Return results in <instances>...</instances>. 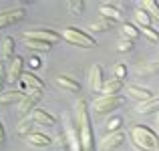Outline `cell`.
Here are the masks:
<instances>
[{
  "mask_svg": "<svg viewBox=\"0 0 159 151\" xmlns=\"http://www.w3.org/2000/svg\"><path fill=\"white\" fill-rule=\"evenodd\" d=\"M127 137L137 151H159V135L147 125H131Z\"/></svg>",
  "mask_w": 159,
  "mask_h": 151,
  "instance_id": "obj_1",
  "label": "cell"
},
{
  "mask_svg": "<svg viewBox=\"0 0 159 151\" xmlns=\"http://www.w3.org/2000/svg\"><path fill=\"white\" fill-rule=\"evenodd\" d=\"M75 111H77V127L79 135H81L83 151H95L93 145V125H91V115H89V105L85 99H79L75 103Z\"/></svg>",
  "mask_w": 159,
  "mask_h": 151,
  "instance_id": "obj_2",
  "label": "cell"
},
{
  "mask_svg": "<svg viewBox=\"0 0 159 151\" xmlns=\"http://www.w3.org/2000/svg\"><path fill=\"white\" fill-rule=\"evenodd\" d=\"M62 39H65L66 43H70L73 47H81V48L97 47V40L93 39V34H89V32L81 30V28H77V26H66L65 30H62Z\"/></svg>",
  "mask_w": 159,
  "mask_h": 151,
  "instance_id": "obj_3",
  "label": "cell"
},
{
  "mask_svg": "<svg viewBox=\"0 0 159 151\" xmlns=\"http://www.w3.org/2000/svg\"><path fill=\"white\" fill-rule=\"evenodd\" d=\"M121 105H123V97H121V95H113V97L101 95V97H97L93 101L91 109H93V113H97V115H109V113L117 111Z\"/></svg>",
  "mask_w": 159,
  "mask_h": 151,
  "instance_id": "obj_4",
  "label": "cell"
},
{
  "mask_svg": "<svg viewBox=\"0 0 159 151\" xmlns=\"http://www.w3.org/2000/svg\"><path fill=\"white\" fill-rule=\"evenodd\" d=\"M24 39H30V40H40V43H47V44H52L61 39L57 30H51V28H36V30H28L24 32Z\"/></svg>",
  "mask_w": 159,
  "mask_h": 151,
  "instance_id": "obj_5",
  "label": "cell"
},
{
  "mask_svg": "<svg viewBox=\"0 0 159 151\" xmlns=\"http://www.w3.org/2000/svg\"><path fill=\"white\" fill-rule=\"evenodd\" d=\"M40 99H43L40 91H28V93L22 97V101L18 103V113H20L22 117H28L32 111H34L36 105L40 103Z\"/></svg>",
  "mask_w": 159,
  "mask_h": 151,
  "instance_id": "obj_6",
  "label": "cell"
},
{
  "mask_svg": "<svg viewBox=\"0 0 159 151\" xmlns=\"http://www.w3.org/2000/svg\"><path fill=\"white\" fill-rule=\"evenodd\" d=\"M22 18H24V8L22 6H16V8H10V10L0 12V30L20 22Z\"/></svg>",
  "mask_w": 159,
  "mask_h": 151,
  "instance_id": "obj_7",
  "label": "cell"
},
{
  "mask_svg": "<svg viewBox=\"0 0 159 151\" xmlns=\"http://www.w3.org/2000/svg\"><path fill=\"white\" fill-rule=\"evenodd\" d=\"M125 139H127V135H125L123 131H117V133H109L101 139V143H99V147L101 151H115L119 149L121 145L125 143Z\"/></svg>",
  "mask_w": 159,
  "mask_h": 151,
  "instance_id": "obj_8",
  "label": "cell"
},
{
  "mask_svg": "<svg viewBox=\"0 0 159 151\" xmlns=\"http://www.w3.org/2000/svg\"><path fill=\"white\" fill-rule=\"evenodd\" d=\"M22 75H24V58L16 54L10 61V65H8V81L18 83V81H22Z\"/></svg>",
  "mask_w": 159,
  "mask_h": 151,
  "instance_id": "obj_9",
  "label": "cell"
},
{
  "mask_svg": "<svg viewBox=\"0 0 159 151\" xmlns=\"http://www.w3.org/2000/svg\"><path fill=\"white\" fill-rule=\"evenodd\" d=\"M89 83L93 87V91H101L103 93V87H105V73H103V66L101 65H93L89 71Z\"/></svg>",
  "mask_w": 159,
  "mask_h": 151,
  "instance_id": "obj_10",
  "label": "cell"
},
{
  "mask_svg": "<svg viewBox=\"0 0 159 151\" xmlns=\"http://www.w3.org/2000/svg\"><path fill=\"white\" fill-rule=\"evenodd\" d=\"M14 48H16V40L12 39V36H4L2 43H0V61L2 62H10L12 58L16 57Z\"/></svg>",
  "mask_w": 159,
  "mask_h": 151,
  "instance_id": "obj_11",
  "label": "cell"
},
{
  "mask_svg": "<svg viewBox=\"0 0 159 151\" xmlns=\"http://www.w3.org/2000/svg\"><path fill=\"white\" fill-rule=\"evenodd\" d=\"M127 95H129L131 99L139 101V103L153 99V91L147 89V87H141V85H129V87H127Z\"/></svg>",
  "mask_w": 159,
  "mask_h": 151,
  "instance_id": "obj_12",
  "label": "cell"
},
{
  "mask_svg": "<svg viewBox=\"0 0 159 151\" xmlns=\"http://www.w3.org/2000/svg\"><path fill=\"white\" fill-rule=\"evenodd\" d=\"M57 85L61 87V89H65L66 93H79V91H81V83H79L77 79L69 77V75H58Z\"/></svg>",
  "mask_w": 159,
  "mask_h": 151,
  "instance_id": "obj_13",
  "label": "cell"
},
{
  "mask_svg": "<svg viewBox=\"0 0 159 151\" xmlns=\"http://www.w3.org/2000/svg\"><path fill=\"white\" fill-rule=\"evenodd\" d=\"M20 85L26 87L28 91H40V93H43V89H44V83L40 81V79L36 77L34 73H24V75H22V81H20Z\"/></svg>",
  "mask_w": 159,
  "mask_h": 151,
  "instance_id": "obj_14",
  "label": "cell"
},
{
  "mask_svg": "<svg viewBox=\"0 0 159 151\" xmlns=\"http://www.w3.org/2000/svg\"><path fill=\"white\" fill-rule=\"evenodd\" d=\"M30 117L34 119L36 125H43V127L44 125H47V127H52V125L57 123V119H54L48 111H44V109H34V111L30 113Z\"/></svg>",
  "mask_w": 159,
  "mask_h": 151,
  "instance_id": "obj_15",
  "label": "cell"
},
{
  "mask_svg": "<svg viewBox=\"0 0 159 151\" xmlns=\"http://www.w3.org/2000/svg\"><path fill=\"white\" fill-rule=\"evenodd\" d=\"M26 141L32 145V147H39V149H44V147H48V145L52 143V139L48 135H44V133H36V131H32L30 135L26 137Z\"/></svg>",
  "mask_w": 159,
  "mask_h": 151,
  "instance_id": "obj_16",
  "label": "cell"
},
{
  "mask_svg": "<svg viewBox=\"0 0 159 151\" xmlns=\"http://www.w3.org/2000/svg\"><path fill=\"white\" fill-rule=\"evenodd\" d=\"M139 115H151V113H159V97H153V99H149V101H143V103H139L137 105V109H135Z\"/></svg>",
  "mask_w": 159,
  "mask_h": 151,
  "instance_id": "obj_17",
  "label": "cell"
},
{
  "mask_svg": "<svg viewBox=\"0 0 159 151\" xmlns=\"http://www.w3.org/2000/svg\"><path fill=\"white\" fill-rule=\"evenodd\" d=\"M99 14H101V18L115 20V22H119V18H121V10L117 6H113V4H103L99 8Z\"/></svg>",
  "mask_w": 159,
  "mask_h": 151,
  "instance_id": "obj_18",
  "label": "cell"
},
{
  "mask_svg": "<svg viewBox=\"0 0 159 151\" xmlns=\"http://www.w3.org/2000/svg\"><path fill=\"white\" fill-rule=\"evenodd\" d=\"M34 119H32L30 115L28 117H22V119L18 121V125H16V131H18V135H24V137H28L32 133V127H34Z\"/></svg>",
  "mask_w": 159,
  "mask_h": 151,
  "instance_id": "obj_19",
  "label": "cell"
},
{
  "mask_svg": "<svg viewBox=\"0 0 159 151\" xmlns=\"http://www.w3.org/2000/svg\"><path fill=\"white\" fill-rule=\"evenodd\" d=\"M125 87V81H119V79H111V81L105 83V87H103V95H107V97H113V95H117L121 89Z\"/></svg>",
  "mask_w": 159,
  "mask_h": 151,
  "instance_id": "obj_20",
  "label": "cell"
},
{
  "mask_svg": "<svg viewBox=\"0 0 159 151\" xmlns=\"http://www.w3.org/2000/svg\"><path fill=\"white\" fill-rule=\"evenodd\" d=\"M135 26H139V28L151 26V16H149V12L143 10L141 6H137V10H135Z\"/></svg>",
  "mask_w": 159,
  "mask_h": 151,
  "instance_id": "obj_21",
  "label": "cell"
},
{
  "mask_svg": "<svg viewBox=\"0 0 159 151\" xmlns=\"http://www.w3.org/2000/svg\"><path fill=\"white\" fill-rule=\"evenodd\" d=\"M24 97L22 91H6L0 93V105H10V103H20Z\"/></svg>",
  "mask_w": 159,
  "mask_h": 151,
  "instance_id": "obj_22",
  "label": "cell"
},
{
  "mask_svg": "<svg viewBox=\"0 0 159 151\" xmlns=\"http://www.w3.org/2000/svg\"><path fill=\"white\" fill-rule=\"evenodd\" d=\"M121 39H127V40H135L137 36L141 34V30L135 26V24H129V22H125V24H121Z\"/></svg>",
  "mask_w": 159,
  "mask_h": 151,
  "instance_id": "obj_23",
  "label": "cell"
},
{
  "mask_svg": "<svg viewBox=\"0 0 159 151\" xmlns=\"http://www.w3.org/2000/svg\"><path fill=\"white\" fill-rule=\"evenodd\" d=\"M119 22H115V20H107V18H101L97 20V22H91V30L93 32H105V30H111V28H115Z\"/></svg>",
  "mask_w": 159,
  "mask_h": 151,
  "instance_id": "obj_24",
  "label": "cell"
},
{
  "mask_svg": "<svg viewBox=\"0 0 159 151\" xmlns=\"http://www.w3.org/2000/svg\"><path fill=\"white\" fill-rule=\"evenodd\" d=\"M137 6H141L143 10H147L151 18L159 20V2H155V0H143V2H139Z\"/></svg>",
  "mask_w": 159,
  "mask_h": 151,
  "instance_id": "obj_25",
  "label": "cell"
},
{
  "mask_svg": "<svg viewBox=\"0 0 159 151\" xmlns=\"http://www.w3.org/2000/svg\"><path fill=\"white\" fill-rule=\"evenodd\" d=\"M121 125H123V119L121 117H111V119L107 121V131L109 133H117V131H121Z\"/></svg>",
  "mask_w": 159,
  "mask_h": 151,
  "instance_id": "obj_26",
  "label": "cell"
},
{
  "mask_svg": "<svg viewBox=\"0 0 159 151\" xmlns=\"http://www.w3.org/2000/svg\"><path fill=\"white\" fill-rule=\"evenodd\" d=\"M137 75H149V73H155V71H159V62H149V65H145V66H137Z\"/></svg>",
  "mask_w": 159,
  "mask_h": 151,
  "instance_id": "obj_27",
  "label": "cell"
},
{
  "mask_svg": "<svg viewBox=\"0 0 159 151\" xmlns=\"http://www.w3.org/2000/svg\"><path fill=\"white\" fill-rule=\"evenodd\" d=\"M24 43H26V47H30V48H34V50H44V53H47V50L51 48V44L40 43V40H30V39H24Z\"/></svg>",
  "mask_w": 159,
  "mask_h": 151,
  "instance_id": "obj_28",
  "label": "cell"
},
{
  "mask_svg": "<svg viewBox=\"0 0 159 151\" xmlns=\"http://www.w3.org/2000/svg\"><path fill=\"white\" fill-rule=\"evenodd\" d=\"M141 34H145L151 43H159V32L155 30L153 26H147V28H141Z\"/></svg>",
  "mask_w": 159,
  "mask_h": 151,
  "instance_id": "obj_29",
  "label": "cell"
},
{
  "mask_svg": "<svg viewBox=\"0 0 159 151\" xmlns=\"http://www.w3.org/2000/svg\"><path fill=\"white\" fill-rule=\"evenodd\" d=\"M69 8H70L73 14H83V10H85V2H83V0H70Z\"/></svg>",
  "mask_w": 159,
  "mask_h": 151,
  "instance_id": "obj_30",
  "label": "cell"
},
{
  "mask_svg": "<svg viewBox=\"0 0 159 151\" xmlns=\"http://www.w3.org/2000/svg\"><path fill=\"white\" fill-rule=\"evenodd\" d=\"M117 50H119V53H129V50H133V40L121 39L119 43H117Z\"/></svg>",
  "mask_w": 159,
  "mask_h": 151,
  "instance_id": "obj_31",
  "label": "cell"
},
{
  "mask_svg": "<svg viewBox=\"0 0 159 151\" xmlns=\"http://www.w3.org/2000/svg\"><path fill=\"white\" fill-rule=\"evenodd\" d=\"M125 77H127V66H125L123 62H119V65H115V79H119V81H123Z\"/></svg>",
  "mask_w": 159,
  "mask_h": 151,
  "instance_id": "obj_32",
  "label": "cell"
},
{
  "mask_svg": "<svg viewBox=\"0 0 159 151\" xmlns=\"http://www.w3.org/2000/svg\"><path fill=\"white\" fill-rule=\"evenodd\" d=\"M8 79V71H6V66H4V62L0 61V91H2V87H4V81Z\"/></svg>",
  "mask_w": 159,
  "mask_h": 151,
  "instance_id": "obj_33",
  "label": "cell"
},
{
  "mask_svg": "<svg viewBox=\"0 0 159 151\" xmlns=\"http://www.w3.org/2000/svg\"><path fill=\"white\" fill-rule=\"evenodd\" d=\"M28 66H30V69H40V58L39 57H30L28 58Z\"/></svg>",
  "mask_w": 159,
  "mask_h": 151,
  "instance_id": "obj_34",
  "label": "cell"
},
{
  "mask_svg": "<svg viewBox=\"0 0 159 151\" xmlns=\"http://www.w3.org/2000/svg\"><path fill=\"white\" fill-rule=\"evenodd\" d=\"M6 141V131H4V125H2V121H0V145Z\"/></svg>",
  "mask_w": 159,
  "mask_h": 151,
  "instance_id": "obj_35",
  "label": "cell"
},
{
  "mask_svg": "<svg viewBox=\"0 0 159 151\" xmlns=\"http://www.w3.org/2000/svg\"><path fill=\"white\" fill-rule=\"evenodd\" d=\"M157 123H159V117H157Z\"/></svg>",
  "mask_w": 159,
  "mask_h": 151,
  "instance_id": "obj_36",
  "label": "cell"
},
{
  "mask_svg": "<svg viewBox=\"0 0 159 151\" xmlns=\"http://www.w3.org/2000/svg\"><path fill=\"white\" fill-rule=\"evenodd\" d=\"M0 43H2V39H0Z\"/></svg>",
  "mask_w": 159,
  "mask_h": 151,
  "instance_id": "obj_37",
  "label": "cell"
}]
</instances>
